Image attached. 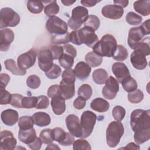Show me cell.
Returning <instances> with one entry per match:
<instances>
[{
  "label": "cell",
  "mask_w": 150,
  "mask_h": 150,
  "mask_svg": "<svg viewBox=\"0 0 150 150\" xmlns=\"http://www.w3.org/2000/svg\"><path fill=\"white\" fill-rule=\"evenodd\" d=\"M40 79L36 75H30L26 80V84L28 87L32 89L38 88L40 85Z\"/></svg>",
  "instance_id": "bcb514c9"
},
{
  "label": "cell",
  "mask_w": 150,
  "mask_h": 150,
  "mask_svg": "<svg viewBox=\"0 0 150 150\" xmlns=\"http://www.w3.org/2000/svg\"><path fill=\"white\" fill-rule=\"evenodd\" d=\"M60 149V148L57 145L52 143L49 144V145L46 148V149Z\"/></svg>",
  "instance_id": "e7e4bbea"
},
{
  "label": "cell",
  "mask_w": 150,
  "mask_h": 150,
  "mask_svg": "<svg viewBox=\"0 0 150 150\" xmlns=\"http://www.w3.org/2000/svg\"><path fill=\"white\" fill-rule=\"evenodd\" d=\"M69 33L67 32L64 35H52V42L54 44H66L70 42Z\"/></svg>",
  "instance_id": "7dc6e473"
},
{
  "label": "cell",
  "mask_w": 150,
  "mask_h": 150,
  "mask_svg": "<svg viewBox=\"0 0 150 150\" xmlns=\"http://www.w3.org/2000/svg\"><path fill=\"white\" fill-rule=\"evenodd\" d=\"M143 92L139 89H136L133 91L129 92L128 94V99L131 103H139L143 100Z\"/></svg>",
  "instance_id": "74e56055"
},
{
  "label": "cell",
  "mask_w": 150,
  "mask_h": 150,
  "mask_svg": "<svg viewBox=\"0 0 150 150\" xmlns=\"http://www.w3.org/2000/svg\"><path fill=\"white\" fill-rule=\"evenodd\" d=\"M34 124L38 127H46L50 124L51 120L50 115L44 112H37L33 115Z\"/></svg>",
  "instance_id": "d4e9b609"
},
{
  "label": "cell",
  "mask_w": 150,
  "mask_h": 150,
  "mask_svg": "<svg viewBox=\"0 0 150 150\" xmlns=\"http://www.w3.org/2000/svg\"><path fill=\"white\" fill-rule=\"evenodd\" d=\"M93 81L97 84H103L105 83L108 79V73L103 69L95 70L92 74Z\"/></svg>",
  "instance_id": "f546056e"
},
{
  "label": "cell",
  "mask_w": 150,
  "mask_h": 150,
  "mask_svg": "<svg viewBox=\"0 0 150 150\" xmlns=\"http://www.w3.org/2000/svg\"><path fill=\"white\" fill-rule=\"evenodd\" d=\"M85 60L90 66L96 67L102 63L103 58L94 52H90L86 54Z\"/></svg>",
  "instance_id": "f1b7e54d"
},
{
  "label": "cell",
  "mask_w": 150,
  "mask_h": 150,
  "mask_svg": "<svg viewBox=\"0 0 150 150\" xmlns=\"http://www.w3.org/2000/svg\"><path fill=\"white\" fill-rule=\"evenodd\" d=\"M12 99V94L5 89L1 90V105L10 104Z\"/></svg>",
  "instance_id": "816d5d0a"
},
{
  "label": "cell",
  "mask_w": 150,
  "mask_h": 150,
  "mask_svg": "<svg viewBox=\"0 0 150 150\" xmlns=\"http://www.w3.org/2000/svg\"><path fill=\"white\" fill-rule=\"evenodd\" d=\"M62 70L59 66L56 64H53L52 68L45 73L46 76L50 79H56L58 78L61 74Z\"/></svg>",
  "instance_id": "b9f144b4"
},
{
  "label": "cell",
  "mask_w": 150,
  "mask_h": 150,
  "mask_svg": "<svg viewBox=\"0 0 150 150\" xmlns=\"http://www.w3.org/2000/svg\"><path fill=\"white\" fill-rule=\"evenodd\" d=\"M69 40L76 45L85 44L93 47L98 42V38L95 30L88 26H84L79 30H73L69 33Z\"/></svg>",
  "instance_id": "7a4b0ae2"
},
{
  "label": "cell",
  "mask_w": 150,
  "mask_h": 150,
  "mask_svg": "<svg viewBox=\"0 0 150 150\" xmlns=\"http://www.w3.org/2000/svg\"><path fill=\"white\" fill-rule=\"evenodd\" d=\"M0 137V149L1 150H12L15 149L17 142L11 131L8 130L2 131L1 132Z\"/></svg>",
  "instance_id": "2e32d148"
},
{
  "label": "cell",
  "mask_w": 150,
  "mask_h": 150,
  "mask_svg": "<svg viewBox=\"0 0 150 150\" xmlns=\"http://www.w3.org/2000/svg\"><path fill=\"white\" fill-rule=\"evenodd\" d=\"M112 114L115 120L120 121L125 115V110L120 105H116L112 109Z\"/></svg>",
  "instance_id": "f6af8a7d"
},
{
  "label": "cell",
  "mask_w": 150,
  "mask_h": 150,
  "mask_svg": "<svg viewBox=\"0 0 150 150\" xmlns=\"http://www.w3.org/2000/svg\"><path fill=\"white\" fill-rule=\"evenodd\" d=\"M42 145V141L40 138L36 137V138L30 144H28L29 147L32 150H39L40 149Z\"/></svg>",
  "instance_id": "680465c9"
},
{
  "label": "cell",
  "mask_w": 150,
  "mask_h": 150,
  "mask_svg": "<svg viewBox=\"0 0 150 150\" xmlns=\"http://www.w3.org/2000/svg\"><path fill=\"white\" fill-rule=\"evenodd\" d=\"M121 149H139L140 148L138 145H136L135 143L134 142H130L126 146L124 147V148H122Z\"/></svg>",
  "instance_id": "be15d7a7"
},
{
  "label": "cell",
  "mask_w": 150,
  "mask_h": 150,
  "mask_svg": "<svg viewBox=\"0 0 150 150\" xmlns=\"http://www.w3.org/2000/svg\"><path fill=\"white\" fill-rule=\"evenodd\" d=\"M59 6L56 1H50L44 9V12L46 16L51 17L54 16L59 12Z\"/></svg>",
  "instance_id": "d590c367"
},
{
  "label": "cell",
  "mask_w": 150,
  "mask_h": 150,
  "mask_svg": "<svg viewBox=\"0 0 150 150\" xmlns=\"http://www.w3.org/2000/svg\"><path fill=\"white\" fill-rule=\"evenodd\" d=\"M88 17V12L86 8L78 6L73 8L71 12V16L68 21V25L74 30L81 27Z\"/></svg>",
  "instance_id": "5b68a950"
},
{
  "label": "cell",
  "mask_w": 150,
  "mask_h": 150,
  "mask_svg": "<svg viewBox=\"0 0 150 150\" xmlns=\"http://www.w3.org/2000/svg\"><path fill=\"white\" fill-rule=\"evenodd\" d=\"M23 96L21 94H12V99L10 103V104L16 108H22V100L23 98Z\"/></svg>",
  "instance_id": "f907efd6"
},
{
  "label": "cell",
  "mask_w": 150,
  "mask_h": 150,
  "mask_svg": "<svg viewBox=\"0 0 150 150\" xmlns=\"http://www.w3.org/2000/svg\"><path fill=\"white\" fill-rule=\"evenodd\" d=\"M117 46V41L114 36L106 34L92 48L93 52L98 55L110 57L113 56Z\"/></svg>",
  "instance_id": "3957f363"
},
{
  "label": "cell",
  "mask_w": 150,
  "mask_h": 150,
  "mask_svg": "<svg viewBox=\"0 0 150 150\" xmlns=\"http://www.w3.org/2000/svg\"><path fill=\"white\" fill-rule=\"evenodd\" d=\"M112 71L116 77V80L120 82L130 76L129 71L127 66L121 62H115L112 66Z\"/></svg>",
  "instance_id": "ffe728a7"
},
{
  "label": "cell",
  "mask_w": 150,
  "mask_h": 150,
  "mask_svg": "<svg viewBox=\"0 0 150 150\" xmlns=\"http://www.w3.org/2000/svg\"><path fill=\"white\" fill-rule=\"evenodd\" d=\"M144 36H145V34L140 26L131 28L129 30L128 38V44L130 48L135 50L144 40Z\"/></svg>",
  "instance_id": "4fadbf2b"
},
{
  "label": "cell",
  "mask_w": 150,
  "mask_h": 150,
  "mask_svg": "<svg viewBox=\"0 0 150 150\" xmlns=\"http://www.w3.org/2000/svg\"><path fill=\"white\" fill-rule=\"evenodd\" d=\"M74 83L73 81L64 79L60 81L59 93L64 100H69L74 96L75 94Z\"/></svg>",
  "instance_id": "e0dca14e"
},
{
  "label": "cell",
  "mask_w": 150,
  "mask_h": 150,
  "mask_svg": "<svg viewBox=\"0 0 150 150\" xmlns=\"http://www.w3.org/2000/svg\"><path fill=\"white\" fill-rule=\"evenodd\" d=\"M35 129L32 128L28 129H20L18 132V138L23 143L29 144L36 138Z\"/></svg>",
  "instance_id": "cb8c5ba5"
},
{
  "label": "cell",
  "mask_w": 150,
  "mask_h": 150,
  "mask_svg": "<svg viewBox=\"0 0 150 150\" xmlns=\"http://www.w3.org/2000/svg\"><path fill=\"white\" fill-rule=\"evenodd\" d=\"M93 93V90L91 87L87 84H82L79 88L77 94L78 96H80L86 100L90 98Z\"/></svg>",
  "instance_id": "8d00e7d4"
},
{
  "label": "cell",
  "mask_w": 150,
  "mask_h": 150,
  "mask_svg": "<svg viewBox=\"0 0 150 150\" xmlns=\"http://www.w3.org/2000/svg\"><path fill=\"white\" fill-rule=\"evenodd\" d=\"M60 94L59 93V86L57 84L51 86L47 90V96L50 98H52L54 96Z\"/></svg>",
  "instance_id": "9f6ffc18"
},
{
  "label": "cell",
  "mask_w": 150,
  "mask_h": 150,
  "mask_svg": "<svg viewBox=\"0 0 150 150\" xmlns=\"http://www.w3.org/2000/svg\"><path fill=\"white\" fill-rule=\"evenodd\" d=\"M51 106L56 115H61L66 110L65 100L60 95H56L52 98Z\"/></svg>",
  "instance_id": "603a6c76"
},
{
  "label": "cell",
  "mask_w": 150,
  "mask_h": 150,
  "mask_svg": "<svg viewBox=\"0 0 150 150\" xmlns=\"http://www.w3.org/2000/svg\"><path fill=\"white\" fill-rule=\"evenodd\" d=\"M1 34V47L0 50L2 52L8 50L10 45L14 39L13 32L8 28L2 29L0 30Z\"/></svg>",
  "instance_id": "d6986e66"
},
{
  "label": "cell",
  "mask_w": 150,
  "mask_h": 150,
  "mask_svg": "<svg viewBox=\"0 0 150 150\" xmlns=\"http://www.w3.org/2000/svg\"><path fill=\"white\" fill-rule=\"evenodd\" d=\"M63 50H64V53H66L68 54L71 55L74 58L76 57V56H77V50L73 47V46H72L71 45H69V44H67V45H64L63 46Z\"/></svg>",
  "instance_id": "11a10c76"
},
{
  "label": "cell",
  "mask_w": 150,
  "mask_h": 150,
  "mask_svg": "<svg viewBox=\"0 0 150 150\" xmlns=\"http://www.w3.org/2000/svg\"><path fill=\"white\" fill-rule=\"evenodd\" d=\"M102 15L108 19H118L124 14V9L122 7L115 5H108L104 6L101 10Z\"/></svg>",
  "instance_id": "ac0fdd59"
},
{
  "label": "cell",
  "mask_w": 150,
  "mask_h": 150,
  "mask_svg": "<svg viewBox=\"0 0 150 150\" xmlns=\"http://www.w3.org/2000/svg\"><path fill=\"white\" fill-rule=\"evenodd\" d=\"M121 83L122 84L124 90L128 93L135 90L138 87L137 83L135 80L130 76L123 80Z\"/></svg>",
  "instance_id": "4dcf8cb0"
},
{
  "label": "cell",
  "mask_w": 150,
  "mask_h": 150,
  "mask_svg": "<svg viewBox=\"0 0 150 150\" xmlns=\"http://www.w3.org/2000/svg\"><path fill=\"white\" fill-rule=\"evenodd\" d=\"M96 120L97 115L92 111H86L83 112L80 120V124L83 130L82 138H86L91 135Z\"/></svg>",
  "instance_id": "ba28073f"
},
{
  "label": "cell",
  "mask_w": 150,
  "mask_h": 150,
  "mask_svg": "<svg viewBox=\"0 0 150 150\" xmlns=\"http://www.w3.org/2000/svg\"><path fill=\"white\" fill-rule=\"evenodd\" d=\"M20 22L19 15L10 8H3L0 11V27H15Z\"/></svg>",
  "instance_id": "8992f818"
},
{
  "label": "cell",
  "mask_w": 150,
  "mask_h": 150,
  "mask_svg": "<svg viewBox=\"0 0 150 150\" xmlns=\"http://www.w3.org/2000/svg\"><path fill=\"white\" fill-rule=\"evenodd\" d=\"M124 132L122 124L119 121H112L106 129V139L107 145L111 148L115 147L120 142Z\"/></svg>",
  "instance_id": "277c9868"
},
{
  "label": "cell",
  "mask_w": 150,
  "mask_h": 150,
  "mask_svg": "<svg viewBox=\"0 0 150 150\" xmlns=\"http://www.w3.org/2000/svg\"><path fill=\"white\" fill-rule=\"evenodd\" d=\"M134 8L136 12L143 16H148L150 13V1H137L134 3Z\"/></svg>",
  "instance_id": "4316f807"
},
{
  "label": "cell",
  "mask_w": 150,
  "mask_h": 150,
  "mask_svg": "<svg viewBox=\"0 0 150 150\" xmlns=\"http://www.w3.org/2000/svg\"><path fill=\"white\" fill-rule=\"evenodd\" d=\"M142 18L134 12H129L126 15V21L131 25H137L141 23Z\"/></svg>",
  "instance_id": "60d3db41"
},
{
  "label": "cell",
  "mask_w": 150,
  "mask_h": 150,
  "mask_svg": "<svg viewBox=\"0 0 150 150\" xmlns=\"http://www.w3.org/2000/svg\"><path fill=\"white\" fill-rule=\"evenodd\" d=\"M1 118L4 124L8 126H13L18 121L19 115L16 110L7 109L1 112Z\"/></svg>",
  "instance_id": "44dd1931"
},
{
  "label": "cell",
  "mask_w": 150,
  "mask_h": 150,
  "mask_svg": "<svg viewBox=\"0 0 150 150\" xmlns=\"http://www.w3.org/2000/svg\"><path fill=\"white\" fill-rule=\"evenodd\" d=\"M34 121L32 117L22 116L19 118L18 126L20 129H28L33 128Z\"/></svg>",
  "instance_id": "1f68e13d"
},
{
  "label": "cell",
  "mask_w": 150,
  "mask_h": 150,
  "mask_svg": "<svg viewBox=\"0 0 150 150\" xmlns=\"http://www.w3.org/2000/svg\"><path fill=\"white\" fill-rule=\"evenodd\" d=\"M99 2L100 1L96 0H83L81 1V4L87 7H92Z\"/></svg>",
  "instance_id": "91938a15"
},
{
  "label": "cell",
  "mask_w": 150,
  "mask_h": 150,
  "mask_svg": "<svg viewBox=\"0 0 150 150\" xmlns=\"http://www.w3.org/2000/svg\"><path fill=\"white\" fill-rule=\"evenodd\" d=\"M75 76L80 80H84L90 75L91 70V67L84 62H79L74 69Z\"/></svg>",
  "instance_id": "7402d4cb"
},
{
  "label": "cell",
  "mask_w": 150,
  "mask_h": 150,
  "mask_svg": "<svg viewBox=\"0 0 150 150\" xmlns=\"http://www.w3.org/2000/svg\"><path fill=\"white\" fill-rule=\"evenodd\" d=\"M140 26L144 30L145 35L149 34L150 30H149V19L144 22V23Z\"/></svg>",
  "instance_id": "94428289"
},
{
  "label": "cell",
  "mask_w": 150,
  "mask_h": 150,
  "mask_svg": "<svg viewBox=\"0 0 150 150\" xmlns=\"http://www.w3.org/2000/svg\"><path fill=\"white\" fill-rule=\"evenodd\" d=\"M90 107L98 112H104L109 109L110 104L107 101L102 98H96L91 101Z\"/></svg>",
  "instance_id": "484cf974"
},
{
  "label": "cell",
  "mask_w": 150,
  "mask_h": 150,
  "mask_svg": "<svg viewBox=\"0 0 150 150\" xmlns=\"http://www.w3.org/2000/svg\"><path fill=\"white\" fill-rule=\"evenodd\" d=\"M1 79V90H4L5 88L8 83L10 80V77L8 74L1 73L0 74Z\"/></svg>",
  "instance_id": "6f0895ef"
},
{
  "label": "cell",
  "mask_w": 150,
  "mask_h": 150,
  "mask_svg": "<svg viewBox=\"0 0 150 150\" xmlns=\"http://www.w3.org/2000/svg\"><path fill=\"white\" fill-rule=\"evenodd\" d=\"M119 91L118 81L112 76H110L102 90V94L104 98L108 100L114 99Z\"/></svg>",
  "instance_id": "8fae6325"
},
{
  "label": "cell",
  "mask_w": 150,
  "mask_h": 150,
  "mask_svg": "<svg viewBox=\"0 0 150 150\" xmlns=\"http://www.w3.org/2000/svg\"><path fill=\"white\" fill-rule=\"evenodd\" d=\"M130 125L134 132V138L138 144L150 139V111L136 109L131 114Z\"/></svg>",
  "instance_id": "6da1fadb"
},
{
  "label": "cell",
  "mask_w": 150,
  "mask_h": 150,
  "mask_svg": "<svg viewBox=\"0 0 150 150\" xmlns=\"http://www.w3.org/2000/svg\"><path fill=\"white\" fill-rule=\"evenodd\" d=\"M62 79L69 80L73 81H76V76L74 70L71 69H66L62 73Z\"/></svg>",
  "instance_id": "f5cc1de1"
},
{
  "label": "cell",
  "mask_w": 150,
  "mask_h": 150,
  "mask_svg": "<svg viewBox=\"0 0 150 150\" xmlns=\"http://www.w3.org/2000/svg\"><path fill=\"white\" fill-rule=\"evenodd\" d=\"M50 52L52 53L53 59H59V57L64 53V50L63 46L54 45L50 47Z\"/></svg>",
  "instance_id": "681fc988"
},
{
  "label": "cell",
  "mask_w": 150,
  "mask_h": 150,
  "mask_svg": "<svg viewBox=\"0 0 150 150\" xmlns=\"http://www.w3.org/2000/svg\"><path fill=\"white\" fill-rule=\"evenodd\" d=\"M59 63L65 69H71L74 64V57L70 54L64 53L59 57Z\"/></svg>",
  "instance_id": "e575fe53"
},
{
  "label": "cell",
  "mask_w": 150,
  "mask_h": 150,
  "mask_svg": "<svg viewBox=\"0 0 150 150\" xmlns=\"http://www.w3.org/2000/svg\"><path fill=\"white\" fill-rule=\"evenodd\" d=\"M37 53L33 49L21 54L17 59L18 67L21 70H26L34 65L36 62Z\"/></svg>",
  "instance_id": "9c48e42d"
},
{
  "label": "cell",
  "mask_w": 150,
  "mask_h": 150,
  "mask_svg": "<svg viewBox=\"0 0 150 150\" xmlns=\"http://www.w3.org/2000/svg\"><path fill=\"white\" fill-rule=\"evenodd\" d=\"M53 57L49 49H43L38 54V65L44 72L48 71L53 66Z\"/></svg>",
  "instance_id": "5bb4252c"
},
{
  "label": "cell",
  "mask_w": 150,
  "mask_h": 150,
  "mask_svg": "<svg viewBox=\"0 0 150 150\" xmlns=\"http://www.w3.org/2000/svg\"><path fill=\"white\" fill-rule=\"evenodd\" d=\"M66 124L70 133L77 137L81 138L83 130L79 117L74 114H70L66 118Z\"/></svg>",
  "instance_id": "7c38bea8"
},
{
  "label": "cell",
  "mask_w": 150,
  "mask_h": 150,
  "mask_svg": "<svg viewBox=\"0 0 150 150\" xmlns=\"http://www.w3.org/2000/svg\"><path fill=\"white\" fill-rule=\"evenodd\" d=\"M49 105V100L46 96H39L38 97V102L36 105L37 109H45Z\"/></svg>",
  "instance_id": "c3c4849f"
},
{
  "label": "cell",
  "mask_w": 150,
  "mask_h": 150,
  "mask_svg": "<svg viewBox=\"0 0 150 150\" xmlns=\"http://www.w3.org/2000/svg\"><path fill=\"white\" fill-rule=\"evenodd\" d=\"M129 3L128 1H125V0H121V1H114V4L115 5L120 6L122 8L126 7Z\"/></svg>",
  "instance_id": "6125c7cd"
},
{
  "label": "cell",
  "mask_w": 150,
  "mask_h": 150,
  "mask_svg": "<svg viewBox=\"0 0 150 150\" xmlns=\"http://www.w3.org/2000/svg\"><path fill=\"white\" fill-rule=\"evenodd\" d=\"M46 28L52 35H62L67 32V23L56 16L49 17L46 22Z\"/></svg>",
  "instance_id": "52a82bcc"
},
{
  "label": "cell",
  "mask_w": 150,
  "mask_h": 150,
  "mask_svg": "<svg viewBox=\"0 0 150 150\" xmlns=\"http://www.w3.org/2000/svg\"><path fill=\"white\" fill-rule=\"evenodd\" d=\"M84 26H88L93 28L94 30H97L100 25V21L99 18L93 15H88L87 21L83 23Z\"/></svg>",
  "instance_id": "f35d334b"
},
{
  "label": "cell",
  "mask_w": 150,
  "mask_h": 150,
  "mask_svg": "<svg viewBox=\"0 0 150 150\" xmlns=\"http://www.w3.org/2000/svg\"><path fill=\"white\" fill-rule=\"evenodd\" d=\"M4 64L6 69L10 71L12 74L16 76H23L26 74L25 70H21L17 67L16 62L12 59H7L4 62Z\"/></svg>",
  "instance_id": "83f0119b"
},
{
  "label": "cell",
  "mask_w": 150,
  "mask_h": 150,
  "mask_svg": "<svg viewBox=\"0 0 150 150\" xmlns=\"http://www.w3.org/2000/svg\"><path fill=\"white\" fill-rule=\"evenodd\" d=\"M76 0L75 1H73L67 0V1H62V2L65 6H70V5H71L72 4H73L74 2H76Z\"/></svg>",
  "instance_id": "03108f58"
},
{
  "label": "cell",
  "mask_w": 150,
  "mask_h": 150,
  "mask_svg": "<svg viewBox=\"0 0 150 150\" xmlns=\"http://www.w3.org/2000/svg\"><path fill=\"white\" fill-rule=\"evenodd\" d=\"M51 129H44L40 133V138L45 144H49L54 141L52 137Z\"/></svg>",
  "instance_id": "7bdbcfd3"
},
{
  "label": "cell",
  "mask_w": 150,
  "mask_h": 150,
  "mask_svg": "<svg viewBox=\"0 0 150 150\" xmlns=\"http://www.w3.org/2000/svg\"><path fill=\"white\" fill-rule=\"evenodd\" d=\"M38 102V97H23L22 100V108H32L36 107Z\"/></svg>",
  "instance_id": "ab89813d"
},
{
  "label": "cell",
  "mask_w": 150,
  "mask_h": 150,
  "mask_svg": "<svg viewBox=\"0 0 150 150\" xmlns=\"http://www.w3.org/2000/svg\"><path fill=\"white\" fill-rule=\"evenodd\" d=\"M86 100L80 96H78L73 102V106L77 110L83 109L86 106Z\"/></svg>",
  "instance_id": "db71d44e"
},
{
  "label": "cell",
  "mask_w": 150,
  "mask_h": 150,
  "mask_svg": "<svg viewBox=\"0 0 150 150\" xmlns=\"http://www.w3.org/2000/svg\"><path fill=\"white\" fill-rule=\"evenodd\" d=\"M73 148L74 150H90L91 149V147L90 145V144L87 141L80 139H77L73 142Z\"/></svg>",
  "instance_id": "ee69618b"
},
{
  "label": "cell",
  "mask_w": 150,
  "mask_h": 150,
  "mask_svg": "<svg viewBox=\"0 0 150 150\" xmlns=\"http://www.w3.org/2000/svg\"><path fill=\"white\" fill-rule=\"evenodd\" d=\"M43 4L40 1H29L27 2V8L31 13H39L43 9Z\"/></svg>",
  "instance_id": "836d02e7"
},
{
  "label": "cell",
  "mask_w": 150,
  "mask_h": 150,
  "mask_svg": "<svg viewBox=\"0 0 150 150\" xmlns=\"http://www.w3.org/2000/svg\"><path fill=\"white\" fill-rule=\"evenodd\" d=\"M130 61L133 67L138 70H143L147 66L145 53L138 48H137L131 53Z\"/></svg>",
  "instance_id": "9a60e30c"
},
{
  "label": "cell",
  "mask_w": 150,
  "mask_h": 150,
  "mask_svg": "<svg viewBox=\"0 0 150 150\" xmlns=\"http://www.w3.org/2000/svg\"><path fill=\"white\" fill-rule=\"evenodd\" d=\"M52 134L53 140L63 146L71 145L74 141V138L70 133L65 132L62 128L59 127L53 129Z\"/></svg>",
  "instance_id": "30bf717a"
},
{
  "label": "cell",
  "mask_w": 150,
  "mask_h": 150,
  "mask_svg": "<svg viewBox=\"0 0 150 150\" xmlns=\"http://www.w3.org/2000/svg\"><path fill=\"white\" fill-rule=\"evenodd\" d=\"M128 53L127 50L122 45H117L116 49L112 56V58L117 61H124L128 57Z\"/></svg>",
  "instance_id": "d6a6232c"
}]
</instances>
